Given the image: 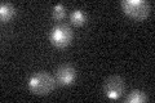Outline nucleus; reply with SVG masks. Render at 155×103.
Here are the masks:
<instances>
[{"label":"nucleus","mask_w":155,"mask_h":103,"mask_svg":"<svg viewBox=\"0 0 155 103\" xmlns=\"http://www.w3.org/2000/svg\"><path fill=\"white\" fill-rule=\"evenodd\" d=\"M70 21L71 23L76 24V26H80L87 21V14L81 11V9H74L70 13Z\"/></svg>","instance_id":"6e6552de"},{"label":"nucleus","mask_w":155,"mask_h":103,"mask_svg":"<svg viewBox=\"0 0 155 103\" xmlns=\"http://www.w3.org/2000/svg\"><path fill=\"white\" fill-rule=\"evenodd\" d=\"M76 79V71L75 68L70 65H62L57 68L56 71V82L58 85L67 86L71 85Z\"/></svg>","instance_id":"39448f33"},{"label":"nucleus","mask_w":155,"mask_h":103,"mask_svg":"<svg viewBox=\"0 0 155 103\" xmlns=\"http://www.w3.org/2000/svg\"><path fill=\"white\" fill-rule=\"evenodd\" d=\"M72 39V30L69 24L58 23L54 27H52L49 32V41L57 48H65L71 43Z\"/></svg>","instance_id":"7ed1b4c3"},{"label":"nucleus","mask_w":155,"mask_h":103,"mask_svg":"<svg viewBox=\"0 0 155 103\" xmlns=\"http://www.w3.org/2000/svg\"><path fill=\"white\" fill-rule=\"evenodd\" d=\"M120 7L125 14L134 19L146 18L151 11V5L146 0H122Z\"/></svg>","instance_id":"f03ea898"},{"label":"nucleus","mask_w":155,"mask_h":103,"mask_svg":"<svg viewBox=\"0 0 155 103\" xmlns=\"http://www.w3.org/2000/svg\"><path fill=\"white\" fill-rule=\"evenodd\" d=\"M124 80L119 76H110L104 82V92L105 95L110 99H118L122 97L124 92Z\"/></svg>","instance_id":"20e7f679"},{"label":"nucleus","mask_w":155,"mask_h":103,"mask_svg":"<svg viewBox=\"0 0 155 103\" xmlns=\"http://www.w3.org/2000/svg\"><path fill=\"white\" fill-rule=\"evenodd\" d=\"M14 14H16V8L13 7V4L5 3V2H3L0 4V18H2L3 21L11 19Z\"/></svg>","instance_id":"0eeeda50"},{"label":"nucleus","mask_w":155,"mask_h":103,"mask_svg":"<svg viewBox=\"0 0 155 103\" xmlns=\"http://www.w3.org/2000/svg\"><path fill=\"white\" fill-rule=\"evenodd\" d=\"M54 85H56V79L44 71L35 72L34 75L30 76V79L27 80L28 90L38 95L49 94V93L54 89Z\"/></svg>","instance_id":"f257e3e1"},{"label":"nucleus","mask_w":155,"mask_h":103,"mask_svg":"<svg viewBox=\"0 0 155 103\" xmlns=\"http://www.w3.org/2000/svg\"><path fill=\"white\" fill-rule=\"evenodd\" d=\"M146 101H147L146 93L140 89H134L132 92H129L128 95L125 97V102H129V103H143Z\"/></svg>","instance_id":"423d86ee"},{"label":"nucleus","mask_w":155,"mask_h":103,"mask_svg":"<svg viewBox=\"0 0 155 103\" xmlns=\"http://www.w3.org/2000/svg\"><path fill=\"white\" fill-rule=\"evenodd\" d=\"M52 14H53V18L57 19V21H58V19L65 18V16H66V8H65V5L62 3L56 4V5L53 7Z\"/></svg>","instance_id":"1a4fd4ad"}]
</instances>
